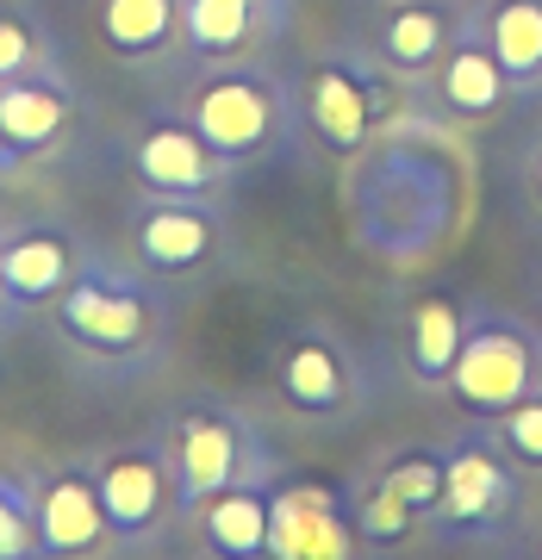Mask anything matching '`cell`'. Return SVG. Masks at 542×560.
Returning <instances> with one entry per match:
<instances>
[{"mask_svg": "<svg viewBox=\"0 0 542 560\" xmlns=\"http://www.w3.org/2000/svg\"><path fill=\"white\" fill-rule=\"evenodd\" d=\"M50 324L69 349L94 361H138L162 330V300L125 268L81 261L76 280L50 300Z\"/></svg>", "mask_w": 542, "mask_h": 560, "instance_id": "cell-1", "label": "cell"}, {"mask_svg": "<svg viewBox=\"0 0 542 560\" xmlns=\"http://www.w3.org/2000/svg\"><path fill=\"white\" fill-rule=\"evenodd\" d=\"M187 125L200 131L224 162L262 156L281 138V94L256 69H212L187 101Z\"/></svg>", "mask_w": 542, "mask_h": 560, "instance_id": "cell-2", "label": "cell"}, {"mask_svg": "<svg viewBox=\"0 0 542 560\" xmlns=\"http://www.w3.org/2000/svg\"><path fill=\"white\" fill-rule=\"evenodd\" d=\"M94 486H101V511H106V536L113 541H143L169 517L175 492V460L162 448H119V455L94 460Z\"/></svg>", "mask_w": 542, "mask_h": 560, "instance_id": "cell-3", "label": "cell"}, {"mask_svg": "<svg viewBox=\"0 0 542 560\" xmlns=\"http://www.w3.org/2000/svg\"><path fill=\"white\" fill-rule=\"evenodd\" d=\"M81 249L57 224L0 231V318H20L25 305H50L76 280Z\"/></svg>", "mask_w": 542, "mask_h": 560, "instance_id": "cell-4", "label": "cell"}, {"mask_svg": "<svg viewBox=\"0 0 542 560\" xmlns=\"http://www.w3.org/2000/svg\"><path fill=\"white\" fill-rule=\"evenodd\" d=\"M243 467H250V430L238 418H224V411H187L175 430V492L181 504H194L200 511L212 492L243 480Z\"/></svg>", "mask_w": 542, "mask_h": 560, "instance_id": "cell-5", "label": "cell"}, {"mask_svg": "<svg viewBox=\"0 0 542 560\" xmlns=\"http://www.w3.org/2000/svg\"><path fill=\"white\" fill-rule=\"evenodd\" d=\"M76 119V94L57 69H38V75L0 81V175L20 168L25 156H38L69 131Z\"/></svg>", "mask_w": 542, "mask_h": 560, "instance_id": "cell-6", "label": "cell"}, {"mask_svg": "<svg viewBox=\"0 0 542 560\" xmlns=\"http://www.w3.org/2000/svg\"><path fill=\"white\" fill-rule=\"evenodd\" d=\"M537 381V349L518 330H474L462 337V355L449 368V386L462 393L474 411H511Z\"/></svg>", "mask_w": 542, "mask_h": 560, "instance_id": "cell-7", "label": "cell"}, {"mask_svg": "<svg viewBox=\"0 0 542 560\" xmlns=\"http://www.w3.org/2000/svg\"><path fill=\"white\" fill-rule=\"evenodd\" d=\"M138 261L150 275H194L212 249H219V219L200 200H181V194H157L131 224Z\"/></svg>", "mask_w": 542, "mask_h": 560, "instance_id": "cell-8", "label": "cell"}, {"mask_svg": "<svg viewBox=\"0 0 542 560\" xmlns=\"http://www.w3.org/2000/svg\"><path fill=\"white\" fill-rule=\"evenodd\" d=\"M131 168H138V180L150 187V194L206 200V194L219 187V175H224V156L194 131V125L162 119V125H150V131H138V143H131Z\"/></svg>", "mask_w": 542, "mask_h": 560, "instance_id": "cell-9", "label": "cell"}, {"mask_svg": "<svg viewBox=\"0 0 542 560\" xmlns=\"http://www.w3.org/2000/svg\"><path fill=\"white\" fill-rule=\"evenodd\" d=\"M106 541V511L94 467H57L38 480V548L44 555H94Z\"/></svg>", "mask_w": 542, "mask_h": 560, "instance_id": "cell-10", "label": "cell"}, {"mask_svg": "<svg viewBox=\"0 0 542 560\" xmlns=\"http://www.w3.org/2000/svg\"><path fill=\"white\" fill-rule=\"evenodd\" d=\"M268 548L287 560H343L349 529L324 486H281L268 499Z\"/></svg>", "mask_w": 542, "mask_h": 560, "instance_id": "cell-11", "label": "cell"}, {"mask_svg": "<svg viewBox=\"0 0 542 560\" xmlns=\"http://www.w3.org/2000/svg\"><path fill=\"white\" fill-rule=\"evenodd\" d=\"M305 119L331 150H356L368 138V125H374V101H368L356 69L324 62V69H312V88H305Z\"/></svg>", "mask_w": 542, "mask_h": 560, "instance_id": "cell-12", "label": "cell"}, {"mask_svg": "<svg viewBox=\"0 0 542 560\" xmlns=\"http://www.w3.org/2000/svg\"><path fill=\"white\" fill-rule=\"evenodd\" d=\"M268 0H181V38L200 57H238L262 38Z\"/></svg>", "mask_w": 542, "mask_h": 560, "instance_id": "cell-13", "label": "cell"}, {"mask_svg": "<svg viewBox=\"0 0 542 560\" xmlns=\"http://www.w3.org/2000/svg\"><path fill=\"white\" fill-rule=\"evenodd\" d=\"M200 536L212 555H231V560H250L268 548V499L256 486H224L200 504Z\"/></svg>", "mask_w": 542, "mask_h": 560, "instance_id": "cell-14", "label": "cell"}, {"mask_svg": "<svg viewBox=\"0 0 542 560\" xmlns=\"http://www.w3.org/2000/svg\"><path fill=\"white\" fill-rule=\"evenodd\" d=\"M181 32V0H101V38L113 57L143 62Z\"/></svg>", "mask_w": 542, "mask_h": 560, "instance_id": "cell-15", "label": "cell"}, {"mask_svg": "<svg viewBox=\"0 0 542 560\" xmlns=\"http://www.w3.org/2000/svg\"><path fill=\"white\" fill-rule=\"evenodd\" d=\"M281 393L300 411H312V418H324V411H337L343 393H349V374H343V355L331 349V342L319 337H305L293 342L281 355Z\"/></svg>", "mask_w": 542, "mask_h": 560, "instance_id": "cell-16", "label": "cell"}, {"mask_svg": "<svg viewBox=\"0 0 542 560\" xmlns=\"http://www.w3.org/2000/svg\"><path fill=\"white\" fill-rule=\"evenodd\" d=\"M486 38H493V57L505 75H542V0H499L486 20Z\"/></svg>", "mask_w": 542, "mask_h": 560, "instance_id": "cell-17", "label": "cell"}, {"mask_svg": "<svg viewBox=\"0 0 542 560\" xmlns=\"http://www.w3.org/2000/svg\"><path fill=\"white\" fill-rule=\"evenodd\" d=\"M442 101H449V113H462V119H481V113H493V106L505 101V69L493 50H474V44H462L455 57L442 62Z\"/></svg>", "mask_w": 542, "mask_h": 560, "instance_id": "cell-18", "label": "cell"}, {"mask_svg": "<svg viewBox=\"0 0 542 560\" xmlns=\"http://www.w3.org/2000/svg\"><path fill=\"white\" fill-rule=\"evenodd\" d=\"M437 504L449 517H493L505 504V474L481 455V448H468V455L442 460V499Z\"/></svg>", "mask_w": 542, "mask_h": 560, "instance_id": "cell-19", "label": "cell"}, {"mask_svg": "<svg viewBox=\"0 0 542 560\" xmlns=\"http://www.w3.org/2000/svg\"><path fill=\"white\" fill-rule=\"evenodd\" d=\"M462 312L449 300H424L412 312V368H418L424 381H449V368L462 355Z\"/></svg>", "mask_w": 542, "mask_h": 560, "instance_id": "cell-20", "label": "cell"}, {"mask_svg": "<svg viewBox=\"0 0 542 560\" xmlns=\"http://www.w3.org/2000/svg\"><path fill=\"white\" fill-rule=\"evenodd\" d=\"M38 69H57V38L44 32L38 13L0 7V81L38 75Z\"/></svg>", "mask_w": 542, "mask_h": 560, "instance_id": "cell-21", "label": "cell"}, {"mask_svg": "<svg viewBox=\"0 0 542 560\" xmlns=\"http://www.w3.org/2000/svg\"><path fill=\"white\" fill-rule=\"evenodd\" d=\"M442 38H449V25H442L437 7H405V13L387 20L381 57L393 62V69H430V62L442 57Z\"/></svg>", "mask_w": 542, "mask_h": 560, "instance_id": "cell-22", "label": "cell"}, {"mask_svg": "<svg viewBox=\"0 0 542 560\" xmlns=\"http://www.w3.org/2000/svg\"><path fill=\"white\" fill-rule=\"evenodd\" d=\"M38 548V486L0 467V560H32Z\"/></svg>", "mask_w": 542, "mask_h": 560, "instance_id": "cell-23", "label": "cell"}, {"mask_svg": "<svg viewBox=\"0 0 542 560\" xmlns=\"http://www.w3.org/2000/svg\"><path fill=\"white\" fill-rule=\"evenodd\" d=\"M381 486H393L412 511H430V504L442 499V460L437 455H405V460H393V467H387Z\"/></svg>", "mask_w": 542, "mask_h": 560, "instance_id": "cell-24", "label": "cell"}, {"mask_svg": "<svg viewBox=\"0 0 542 560\" xmlns=\"http://www.w3.org/2000/svg\"><path fill=\"white\" fill-rule=\"evenodd\" d=\"M412 517H418V511H412L393 486H374V492L361 499V511H356V523H361L368 541H400L405 529H412Z\"/></svg>", "mask_w": 542, "mask_h": 560, "instance_id": "cell-25", "label": "cell"}, {"mask_svg": "<svg viewBox=\"0 0 542 560\" xmlns=\"http://www.w3.org/2000/svg\"><path fill=\"white\" fill-rule=\"evenodd\" d=\"M505 436H511V448H518L523 460L542 467V399H530V405L518 399V411L505 418Z\"/></svg>", "mask_w": 542, "mask_h": 560, "instance_id": "cell-26", "label": "cell"}, {"mask_svg": "<svg viewBox=\"0 0 542 560\" xmlns=\"http://www.w3.org/2000/svg\"><path fill=\"white\" fill-rule=\"evenodd\" d=\"M537 180H542V168H537Z\"/></svg>", "mask_w": 542, "mask_h": 560, "instance_id": "cell-27", "label": "cell"}]
</instances>
